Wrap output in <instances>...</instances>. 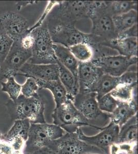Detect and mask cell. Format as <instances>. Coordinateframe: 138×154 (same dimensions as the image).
I'll return each mask as SVG.
<instances>
[{
	"instance_id": "6",
	"label": "cell",
	"mask_w": 138,
	"mask_h": 154,
	"mask_svg": "<svg viewBox=\"0 0 138 154\" xmlns=\"http://www.w3.org/2000/svg\"><path fill=\"white\" fill-rule=\"evenodd\" d=\"M35 38L32 56L29 63L37 64H57V59L55 55L53 44L49 32L47 21H44L40 26L32 32Z\"/></svg>"
},
{
	"instance_id": "3",
	"label": "cell",
	"mask_w": 138,
	"mask_h": 154,
	"mask_svg": "<svg viewBox=\"0 0 138 154\" xmlns=\"http://www.w3.org/2000/svg\"><path fill=\"white\" fill-rule=\"evenodd\" d=\"M108 8V1H92L89 18L92 22L91 34L100 40L101 45L117 38Z\"/></svg>"
},
{
	"instance_id": "15",
	"label": "cell",
	"mask_w": 138,
	"mask_h": 154,
	"mask_svg": "<svg viewBox=\"0 0 138 154\" xmlns=\"http://www.w3.org/2000/svg\"><path fill=\"white\" fill-rule=\"evenodd\" d=\"M103 74L100 68L94 65L92 62H79L78 71L79 93L94 92L98 80Z\"/></svg>"
},
{
	"instance_id": "44",
	"label": "cell",
	"mask_w": 138,
	"mask_h": 154,
	"mask_svg": "<svg viewBox=\"0 0 138 154\" xmlns=\"http://www.w3.org/2000/svg\"><path fill=\"white\" fill-rule=\"evenodd\" d=\"M0 154H1V153H0Z\"/></svg>"
},
{
	"instance_id": "1",
	"label": "cell",
	"mask_w": 138,
	"mask_h": 154,
	"mask_svg": "<svg viewBox=\"0 0 138 154\" xmlns=\"http://www.w3.org/2000/svg\"><path fill=\"white\" fill-rule=\"evenodd\" d=\"M51 38L54 43L61 44L66 48L80 43L91 46L95 53L98 54L101 48L99 40L91 33H83L77 29L75 23L50 16L46 20Z\"/></svg>"
},
{
	"instance_id": "19",
	"label": "cell",
	"mask_w": 138,
	"mask_h": 154,
	"mask_svg": "<svg viewBox=\"0 0 138 154\" xmlns=\"http://www.w3.org/2000/svg\"><path fill=\"white\" fill-rule=\"evenodd\" d=\"M38 85L39 90L41 89H47L52 94L56 106L61 105L68 99V94L66 90L60 81L57 80L46 81L35 79Z\"/></svg>"
},
{
	"instance_id": "22",
	"label": "cell",
	"mask_w": 138,
	"mask_h": 154,
	"mask_svg": "<svg viewBox=\"0 0 138 154\" xmlns=\"http://www.w3.org/2000/svg\"><path fill=\"white\" fill-rule=\"evenodd\" d=\"M112 18L115 31L118 35L137 24L138 12L131 10L125 14L112 16Z\"/></svg>"
},
{
	"instance_id": "17",
	"label": "cell",
	"mask_w": 138,
	"mask_h": 154,
	"mask_svg": "<svg viewBox=\"0 0 138 154\" xmlns=\"http://www.w3.org/2000/svg\"><path fill=\"white\" fill-rule=\"evenodd\" d=\"M136 101L129 102H119L117 106L112 113L109 114L111 122L121 128L130 118L137 114Z\"/></svg>"
},
{
	"instance_id": "5",
	"label": "cell",
	"mask_w": 138,
	"mask_h": 154,
	"mask_svg": "<svg viewBox=\"0 0 138 154\" xmlns=\"http://www.w3.org/2000/svg\"><path fill=\"white\" fill-rule=\"evenodd\" d=\"M66 133L54 124L31 123L23 152L25 154H30L47 147L52 141L59 138Z\"/></svg>"
},
{
	"instance_id": "7",
	"label": "cell",
	"mask_w": 138,
	"mask_h": 154,
	"mask_svg": "<svg viewBox=\"0 0 138 154\" xmlns=\"http://www.w3.org/2000/svg\"><path fill=\"white\" fill-rule=\"evenodd\" d=\"M56 154H105L98 147L89 145L79 138L76 133H66L59 138L54 140L47 145Z\"/></svg>"
},
{
	"instance_id": "38",
	"label": "cell",
	"mask_w": 138,
	"mask_h": 154,
	"mask_svg": "<svg viewBox=\"0 0 138 154\" xmlns=\"http://www.w3.org/2000/svg\"><path fill=\"white\" fill-rule=\"evenodd\" d=\"M37 3V1H18L16 2V6L17 7L18 11H20V9L22 8V7L26 6L30 4H33Z\"/></svg>"
},
{
	"instance_id": "34",
	"label": "cell",
	"mask_w": 138,
	"mask_h": 154,
	"mask_svg": "<svg viewBox=\"0 0 138 154\" xmlns=\"http://www.w3.org/2000/svg\"><path fill=\"white\" fill-rule=\"evenodd\" d=\"M120 151L125 154H135L137 153V143H117Z\"/></svg>"
},
{
	"instance_id": "33",
	"label": "cell",
	"mask_w": 138,
	"mask_h": 154,
	"mask_svg": "<svg viewBox=\"0 0 138 154\" xmlns=\"http://www.w3.org/2000/svg\"><path fill=\"white\" fill-rule=\"evenodd\" d=\"M35 42V38L32 32L28 33L21 38L20 43L22 48L26 50H32Z\"/></svg>"
},
{
	"instance_id": "25",
	"label": "cell",
	"mask_w": 138,
	"mask_h": 154,
	"mask_svg": "<svg viewBox=\"0 0 138 154\" xmlns=\"http://www.w3.org/2000/svg\"><path fill=\"white\" fill-rule=\"evenodd\" d=\"M31 123L27 119L17 120L7 133L4 134L6 140L10 141L17 137H21L27 140Z\"/></svg>"
},
{
	"instance_id": "21",
	"label": "cell",
	"mask_w": 138,
	"mask_h": 154,
	"mask_svg": "<svg viewBox=\"0 0 138 154\" xmlns=\"http://www.w3.org/2000/svg\"><path fill=\"white\" fill-rule=\"evenodd\" d=\"M138 118L137 114L120 128L117 143H137Z\"/></svg>"
},
{
	"instance_id": "32",
	"label": "cell",
	"mask_w": 138,
	"mask_h": 154,
	"mask_svg": "<svg viewBox=\"0 0 138 154\" xmlns=\"http://www.w3.org/2000/svg\"><path fill=\"white\" fill-rule=\"evenodd\" d=\"M119 84L136 85L138 81L137 72L127 70L119 77Z\"/></svg>"
},
{
	"instance_id": "39",
	"label": "cell",
	"mask_w": 138,
	"mask_h": 154,
	"mask_svg": "<svg viewBox=\"0 0 138 154\" xmlns=\"http://www.w3.org/2000/svg\"><path fill=\"white\" fill-rule=\"evenodd\" d=\"M109 154H123V153L120 151L117 143H114L110 146Z\"/></svg>"
},
{
	"instance_id": "43",
	"label": "cell",
	"mask_w": 138,
	"mask_h": 154,
	"mask_svg": "<svg viewBox=\"0 0 138 154\" xmlns=\"http://www.w3.org/2000/svg\"><path fill=\"white\" fill-rule=\"evenodd\" d=\"M137 154V153H136V154Z\"/></svg>"
},
{
	"instance_id": "36",
	"label": "cell",
	"mask_w": 138,
	"mask_h": 154,
	"mask_svg": "<svg viewBox=\"0 0 138 154\" xmlns=\"http://www.w3.org/2000/svg\"><path fill=\"white\" fill-rule=\"evenodd\" d=\"M137 27L138 24H136L131 27V28L125 30L124 32L119 33L117 35V38H137Z\"/></svg>"
},
{
	"instance_id": "23",
	"label": "cell",
	"mask_w": 138,
	"mask_h": 154,
	"mask_svg": "<svg viewBox=\"0 0 138 154\" xmlns=\"http://www.w3.org/2000/svg\"><path fill=\"white\" fill-rule=\"evenodd\" d=\"M119 83V77L102 74L98 80L94 89V92L96 94V99L110 93Z\"/></svg>"
},
{
	"instance_id": "24",
	"label": "cell",
	"mask_w": 138,
	"mask_h": 154,
	"mask_svg": "<svg viewBox=\"0 0 138 154\" xmlns=\"http://www.w3.org/2000/svg\"><path fill=\"white\" fill-rule=\"evenodd\" d=\"M136 88L137 84H119L110 94L118 102H129L132 100L136 101Z\"/></svg>"
},
{
	"instance_id": "2",
	"label": "cell",
	"mask_w": 138,
	"mask_h": 154,
	"mask_svg": "<svg viewBox=\"0 0 138 154\" xmlns=\"http://www.w3.org/2000/svg\"><path fill=\"white\" fill-rule=\"evenodd\" d=\"M12 121L27 119L31 123H44V104L40 95L26 98L20 95L17 100H8L6 103Z\"/></svg>"
},
{
	"instance_id": "9",
	"label": "cell",
	"mask_w": 138,
	"mask_h": 154,
	"mask_svg": "<svg viewBox=\"0 0 138 154\" xmlns=\"http://www.w3.org/2000/svg\"><path fill=\"white\" fill-rule=\"evenodd\" d=\"M32 50L22 48L20 41H14L0 67V79L15 77L22 67L32 58Z\"/></svg>"
},
{
	"instance_id": "4",
	"label": "cell",
	"mask_w": 138,
	"mask_h": 154,
	"mask_svg": "<svg viewBox=\"0 0 138 154\" xmlns=\"http://www.w3.org/2000/svg\"><path fill=\"white\" fill-rule=\"evenodd\" d=\"M52 116L53 124L59 126L66 133H76L82 126H91L98 130L101 128L92 125L91 122L79 112L70 99L55 107Z\"/></svg>"
},
{
	"instance_id": "35",
	"label": "cell",
	"mask_w": 138,
	"mask_h": 154,
	"mask_svg": "<svg viewBox=\"0 0 138 154\" xmlns=\"http://www.w3.org/2000/svg\"><path fill=\"white\" fill-rule=\"evenodd\" d=\"M9 142L14 151H23L25 146L26 140L21 137H17Z\"/></svg>"
},
{
	"instance_id": "40",
	"label": "cell",
	"mask_w": 138,
	"mask_h": 154,
	"mask_svg": "<svg viewBox=\"0 0 138 154\" xmlns=\"http://www.w3.org/2000/svg\"><path fill=\"white\" fill-rule=\"evenodd\" d=\"M5 140L4 134L0 131V152H1V149L2 148V145L4 143V142H5Z\"/></svg>"
},
{
	"instance_id": "37",
	"label": "cell",
	"mask_w": 138,
	"mask_h": 154,
	"mask_svg": "<svg viewBox=\"0 0 138 154\" xmlns=\"http://www.w3.org/2000/svg\"><path fill=\"white\" fill-rule=\"evenodd\" d=\"M30 154H56L54 151H52L51 149L49 147H44L42 149L38 150L37 151H35L34 152H32Z\"/></svg>"
},
{
	"instance_id": "10",
	"label": "cell",
	"mask_w": 138,
	"mask_h": 154,
	"mask_svg": "<svg viewBox=\"0 0 138 154\" xmlns=\"http://www.w3.org/2000/svg\"><path fill=\"white\" fill-rule=\"evenodd\" d=\"M91 62L103 74L119 77L127 72L130 67L137 64L138 57L127 58L120 54L106 55L95 58Z\"/></svg>"
},
{
	"instance_id": "31",
	"label": "cell",
	"mask_w": 138,
	"mask_h": 154,
	"mask_svg": "<svg viewBox=\"0 0 138 154\" xmlns=\"http://www.w3.org/2000/svg\"><path fill=\"white\" fill-rule=\"evenodd\" d=\"M13 43L11 38L0 31V67L6 58Z\"/></svg>"
},
{
	"instance_id": "42",
	"label": "cell",
	"mask_w": 138,
	"mask_h": 154,
	"mask_svg": "<svg viewBox=\"0 0 138 154\" xmlns=\"http://www.w3.org/2000/svg\"><path fill=\"white\" fill-rule=\"evenodd\" d=\"M98 154V153H88V154Z\"/></svg>"
},
{
	"instance_id": "30",
	"label": "cell",
	"mask_w": 138,
	"mask_h": 154,
	"mask_svg": "<svg viewBox=\"0 0 138 154\" xmlns=\"http://www.w3.org/2000/svg\"><path fill=\"white\" fill-rule=\"evenodd\" d=\"M38 85L35 79L27 78L24 83L21 85V94L26 98H31L39 95Z\"/></svg>"
},
{
	"instance_id": "11",
	"label": "cell",
	"mask_w": 138,
	"mask_h": 154,
	"mask_svg": "<svg viewBox=\"0 0 138 154\" xmlns=\"http://www.w3.org/2000/svg\"><path fill=\"white\" fill-rule=\"evenodd\" d=\"M100 130L99 133L93 136L85 135L81 128L77 130L76 133L82 141L98 147L105 154H109L110 146L117 143L120 127L110 121L108 126L101 128Z\"/></svg>"
},
{
	"instance_id": "26",
	"label": "cell",
	"mask_w": 138,
	"mask_h": 154,
	"mask_svg": "<svg viewBox=\"0 0 138 154\" xmlns=\"http://www.w3.org/2000/svg\"><path fill=\"white\" fill-rule=\"evenodd\" d=\"M69 48L71 53L79 62H88L95 58V51L91 46L86 43H80Z\"/></svg>"
},
{
	"instance_id": "18",
	"label": "cell",
	"mask_w": 138,
	"mask_h": 154,
	"mask_svg": "<svg viewBox=\"0 0 138 154\" xmlns=\"http://www.w3.org/2000/svg\"><path fill=\"white\" fill-rule=\"evenodd\" d=\"M53 49L58 61L70 71L78 81L79 62L69 48L61 44L54 43Z\"/></svg>"
},
{
	"instance_id": "16",
	"label": "cell",
	"mask_w": 138,
	"mask_h": 154,
	"mask_svg": "<svg viewBox=\"0 0 138 154\" xmlns=\"http://www.w3.org/2000/svg\"><path fill=\"white\" fill-rule=\"evenodd\" d=\"M103 46L117 51L120 55L127 58L138 57L137 38H117L106 42Z\"/></svg>"
},
{
	"instance_id": "41",
	"label": "cell",
	"mask_w": 138,
	"mask_h": 154,
	"mask_svg": "<svg viewBox=\"0 0 138 154\" xmlns=\"http://www.w3.org/2000/svg\"><path fill=\"white\" fill-rule=\"evenodd\" d=\"M11 154H25L23 151H14Z\"/></svg>"
},
{
	"instance_id": "29",
	"label": "cell",
	"mask_w": 138,
	"mask_h": 154,
	"mask_svg": "<svg viewBox=\"0 0 138 154\" xmlns=\"http://www.w3.org/2000/svg\"><path fill=\"white\" fill-rule=\"evenodd\" d=\"M100 110L106 114H111L117 106L119 102L111 95L110 93L97 99Z\"/></svg>"
},
{
	"instance_id": "12",
	"label": "cell",
	"mask_w": 138,
	"mask_h": 154,
	"mask_svg": "<svg viewBox=\"0 0 138 154\" xmlns=\"http://www.w3.org/2000/svg\"><path fill=\"white\" fill-rule=\"evenodd\" d=\"M27 20L17 13L7 11L0 16V31L14 41H20L28 32Z\"/></svg>"
},
{
	"instance_id": "8",
	"label": "cell",
	"mask_w": 138,
	"mask_h": 154,
	"mask_svg": "<svg viewBox=\"0 0 138 154\" xmlns=\"http://www.w3.org/2000/svg\"><path fill=\"white\" fill-rule=\"evenodd\" d=\"M92 2L86 1H59L54 10H52L50 16L75 23L78 20L89 18Z\"/></svg>"
},
{
	"instance_id": "27",
	"label": "cell",
	"mask_w": 138,
	"mask_h": 154,
	"mask_svg": "<svg viewBox=\"0 0 138 154\" xmlns=\"http://www.w3.org/2000/svg\"><path fill=\"white\" fill-rule=\"evenodd\" d=\"M108 8L112 16L125 14L131 10L137 11V1H108Z\"/></svg>"
},
{
	"instance_id": "20",
	"label": "cell",
	"mask_w": 138,
	"mask_h": 154,
	"mask_svg": "<svg viewBox=\"0 0 138 154\" xmlns=\"http://www.w3.org/2000/svg\"><path fill=\"white\" fill-rule=\"evenodd\" d=\"M57 64L59 67V79L66 90L68 99L73 101L75 96L79 93L78 81L71 72L61 63L58 61Z\"/></svg>"
},
{
	"instance_id": "13",
	"label": "cell",
	"mask_w": 138,
	"mask_h": 154,
	"mask_svg": "<svg viewBox=\"0 0 138 154\" xmlns=\"http://www.w3.org/2000/svg\"><path fill=\"white\" fill-rule=\"evenodd\" d=\"M73 103L79 112L90 122L100 118H109V114L102 112L98 108L95 92L79 93L74 98Z\"/></svg>"
},
{
	"instance_id": "28",
	"label": "cell",
	"mask_w": 138,
	"mask_h": 154,
	"mask_svg": "<svg viewBox=\"0 0 138 154\" xmlns=\"http://www.w3.org/2000/svg\"><path fill=\"white\" fill-rule=\"evenodd\" d=\"M15 77H10L6 79V82H2L1 91L7 93L10 100L14 101L21 95V85L18 83Z\"/></svg>"
},
{
	"instance_id": "14",
	"label": "cell",
	"mask_w": 138,
	"mask_h": 154,
	"mask_svg": "<svg viewBox=\"0 0 138 154\" xmlns=\"http://www.w3.org/2000/svg\"><path fill=\"white\" fill-rule=\"evenodd\" d=\"M17 75L46 81L57 80H59V67L57 63L37 64L27 62L22 67Z\"/></svg>"
}]
</instances>
